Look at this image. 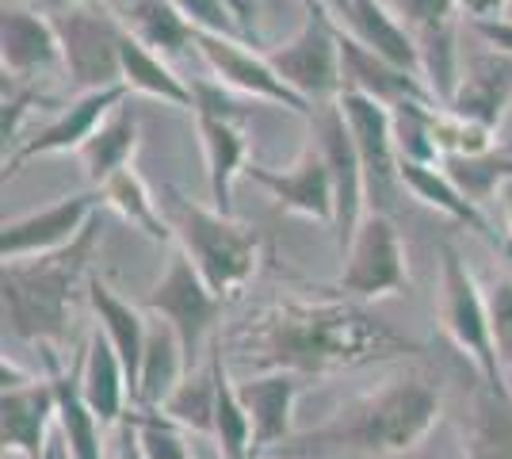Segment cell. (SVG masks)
Listing matches in <instances>:
<instances>
[{
	"label": "cell",
	"mask_w": 512,
	"mask_h": 459,
	"mask_svg": "<svg viewBox=\"0 0 512 459\" xmlns=\"http://www.w3.org/2000/svg\"><path fill=\"white\" fill-rule=\"evenodd\" d=\"M218 341L230 360H241L253 372H291L302 379L425 352L413 337L398 333L371 306L348 295L264 303Z\"/></svg>",
	"instance_id": "6da1fadb"
},
{
	"label": "cell",
	"mask_w": 512,
	"mask_h": 459,
	"mask_svg": "<svg viewBox=\"0 0 512 459\" xmlns=\"http://www.w3.org/2000/svg\"><path fill=\"white\" fill-rule=\"evenodd\" d=\"M444 417V383L425 368H406L379 387L348 398L318 429L283 444V456L406 459Z\"/></svg>",
	"instance_id": "7a4b0ae2"
},
{
	"label": "cell",
	"mask_w": 512,
	"mask_h": 459,
	"mask_svg": "<svg viewBox=\"0 0 512 459\" xmlns=\"http://www.w3.org/2000/svg\"><path fill=\"white\" fill-rule=\"evenodd\" d=\"M100 226L92 219L81 238L62 253L12 261L0 272L4 291V333L23 345H39L43 352H58L69 337L73 318V295L88 284V253L96 245Z\"/></svg>",
	"instance_id": "3957f363"
},
{
	"label": "cell",
	"mask_w": 512,
	"mask_h": 459,
	"mask_svg": "<svg viewBox=\"0 0 512 459\" xmlns=\"http://www.w3.org/2000/svg\"><path fill=\"white\" fill-rule=\"evenodd\" d=\"M161 211L172 226L176 249L188 253V261L195 264V272L207 280L214 295L222 303L241 295L260 264V238L253 230L241 226L234 215H222V211L176 196V192H169Z\"/></svg>",
	"instance_id": "277c9868"
},
{
	"label": "cell",
	"mask_w": 512,
	"mask_h": 459,
	"mask_svg": "<svg viewBox=\"0 0 512 459\" xmlns=\"http://www.w3.org/2000/svg\"><path fill=\"white\" fill-rule=\"evenodd\" d=\"M440 326L451 337V345L474 364L482 387L509 391L497 360V345H493L490 299L451 241L440 245Z\"/></svg>",
	"instance_id": "5b68a950"
},
{
	"label": "cell",
	"mask_w": 512,
	"mask_h": 459,
	"mask_svg": "<svg viewBox=\"0 0 512 459\" xmlns=\"http://www.w3.org/2000/svg\"><path fill=\"white\" fill-rule=\"evenodd\" d=\"M337 31H341V23L333 16L310 12L291 43L264 54L279 77L295 88L302 100H310L318 108L337 104V96L344 92V58Z\"/></svg>",
	"instance_id": "8992f818"
},
{
	"label": "cell",
	"mask_w": 512,
	"mask_h": 459,
	"mask_svg": "<svg viewBox=\"0 0 512 459\" xmlns=\"http://www.w3.org/2000/svg\"><path fill=\"white\" fill-rule=\"evenodd\" d=\"M348 299L375 303L409 291L406 245L398 238V226L383 211H367L352 245L344 249V268L337 280Z\"/></svg>",
	"instance_id": "52a82bcc"
},
{
	"label": "cell",
	"mask_w": 512,
	"mask_h": 459,
	"mask_svg": "<svg viewBox=\"0 0 512 459\" xmlns=\"http://www.w3.org/2000/svg\"><path fill=\"white\" fill-rule=\"evenodd\" d=\"M123 31H127L123 20H115L96 0L65 8L58 20V35L65 46V69L73 73L77 85H85L88 92L123 85V62H119Z\"/></svg>",
	"instance_id": "ba28073f"
},
{
	"label": "cell",
	"mask_w": 512,
	"mask_h": 459,
	"mask_svg": "<svg viewBox=\"0 0 512 459\" xmlns=\"http://www.w3.org/2000/svg\"><path fill=\"white\" fill-rule=\"evenodd\" d=\"M337 108L344 111V123H348L356 153H360L363 176H367V203L386 215V207L394 199V188L402 184L390 104H383L379 96H371L363 88L344 85V92L337 96Z\"/></svg>",
	"instance_id": "9c48e42d"
},
{
	"label": "cell",
	"mask_w": 512,
	"mask_h": 459,
	"mask_svg": "<svg viewBox=\"0 0 512 459\" xmlns=\"http://www.w3.org/2000/svg\"><path fill=\"white\" fill-rule=\"evenodd\" d=\"M222 299L214 295L207 280L195 272V264L188 261L184 249H172L169 268L165 276L153 284V291L146 295V310H153L161 322H169L184 349H188V360H195V352L203 345V337H211L218 318H222Z\"/></svg>",
	"instance_id": "30bf717a"
},
{
	"label": "cell",
	"mask_w": 512,
	"mask_h": 459,
	"mask_svg": "<svg viewBox=\"0 0 512 459\" xmlns=\"http://www.w3.org/2000/svg\"><path fill=\"white\" fill-rule=\"evenodd\" d=\"M195 92V123L207 153V184H211V207L222 215H234V180L245 176L249 165V138L237 123L234 104L214 85H192Z\"/></svg>",
	"instance_id": "8fae6325"
},
{
	"label": "cell",
	"mask_w": 512,
	"mask_h": 459,
	"mask_svg": "<svg viewBox=\"0 0 512 459\" xmlns=\"http://www.w3.org/2000/svg\"><path fill=\"white\" fill-rule=\"evenodd\" d=\"M100 207H104V196L96 188V192L58 199V203H50L43 211H31L23 219L4 222V230H0V257H4V264H12L62 253L92 226Z\"/></svg>",
	"instance_id": "7c38bea8"
},
{
	"label": "cell",
	"mask_w": 512,
	"mask_h": 459,
	"mask_svg": "<svg viewBox=\"0 0 512 459\" xmlns=\"http://www.w3.org/2000/svg\"><path fill=\"white\" fill-rule=\"evenodd\" d=\"M314 127H318V146L329 161V173H333V192H337L333 234H337V245L344 253L356 238L360 222L367 219V176H363L352 131L344 123V111L337 104H325V108L314 111Z\"/></svg>",
	"instance_id": "4fadbf2b"
},
{
	"label": "cell",
	"mask_w": 512,
	"mask_h": 459,
	"mask_svg": "<svg viewBox=\"0 0 512 459\" xmlns=\"http://www.w3.org/2000/svg\"><path fill=\"white\" fill-rule=\"evenodd\" d=\"M195 50L199 58L214 69V77L222 85H230L234 92H245V96H256V100H268V104H279V108H291L295 115H306L314 119V104L302 100L295 88L279 77L272 62L264 54H253L237 39H226V35H203L195 31Z\"/></svg>",
	"instance_id": "5bb4252c"
},
{
	"label": "cell",
	"mask_w": 512,
	"mask_h": 459,
	"mask_svg": "<svg viewBox=\"0 0 512 459\" xmlns=\"http://www.w3.org/2000/svg\"><path fill=\"white\" fill-rule=\"evenodd\" d=\"M245 176L260 184L276 199L283 211H295L302 219H314L321 226H333L337 219V192H333V173L321 146H310L291 169H264V165H245Z\"/></svg>",
	"instance_id": "9a60e30c"
},
{
	"label": "cell",
	"mask_w": 512,
	"mask_h": 459,
	"mask_svg": "<svg viewBox=\"0 0 512 459\" xmlns=\"http://www.w3.org/2000/svg\"><path fill=\"white\" fill-rule=\"evenodd\" d=\"M302 375L291 372H256L237 383V394L253 421V459L279 452L283 444L299 437L295 433V406L302 394Z\"/></svg>",
	"instance_id": "2e32d148"
},
{
	"label": "cell",
	"mask_w": 512,
	"mask_h": 459,
	"mask_svg": "<svg viewBox=\"0 0 512 459\" xmlns=\"http://www.w3.org/2000/svg\"><path fill=\"white\" fill-rule=\"evenodd\" d=\"M127 92H130L127 85L85 92V96H81L73 108H65L50 127H43L35 138H27L12 157H4V176H12L23 161H31V157H46V153H81L88 138L100 131L115 111L123 108V96H127Z\"/></svg>",
	"instance_id": "e0dca14e"
},
{
	"label": "cell",
	"mask_w": 512,
	"mask_h": 459,
	"mask_svg": "<svg viewBox=\"0 0 512 459\" xmlns=\"http://www.w3.org/2000/svg\"><path fill=\"white\" fill-rule=\"evenodd\" d=\"M0 437H4V456L12 459H46L50 448V425H58V398L50 379H31L23 387H4L0 402Z\"/></svg>",
	"instance_id": "ac0fdd59"
},
{
	"label": "cell",
	"mask_w": 512,
	"mask_h": 459,
	"mask_svg": "<svg viewBox=\"0 0 512 459\" xmlns=\"http://www.w3.org/2000/svg\"><path fill=\"white\" fill-rule=\"evenodd\" d=\"M0 62H4V77H39L50 69L65 66V46L58 35V23H50L39 12L27 8H4L0 20Z\"/></svg>",
	"instance_id": "d6986e66"
},
{
	"label": "cell",
	"mask_w": 512,
	"mask_h": 459,
	"mask_svg": "<svg viewBox=\"0 0 512 459\" xmlns=\"http://www.w3.org/2000/svg\"><path fill=\"white\" fill-rule=\"evenodd\" d=\"M344 23L352 27L348 35H352L356 43L367 46L379 62L402 69V73L417 77V81H425V58H421V46H417V39H413V31H409L406 23L390 12V4H383V0H352L348 20Z\"/></svg>",
	"instance_id": "ffe728a7"
},
{
	"label": "cell",
	"mask_w": 512,
	"mask_h": 459,
	"mask_svg": "<svg viewBox=\"0 0 512 459\" xmlns=\"http://www.w3.org/2000/svg\"><path fill=\"white\" fill-rule=\"evenodd\" d=\"M77 383H81V394H85L88 410L100 417L104 429H115V425L127 421V398L134 402L127 368H123L119 352L111 349V341L104 337L100 326L88 337L85 352H81V360H77Z\"/></svg>",
	"instance_id": "44dd1931"
},
{
	"label": "cell",
	"mask_w": 512,
	"mask_h": 459,
	"mask_svg": "<svg viewBox=\"0 0 512 459\" xmlns=\"http://www.w3.org/2000/svg\"><path fill=\"white\" fill-rule=\"evenodd\" d=\"M509 100H512V58L493 50L490 58H474L459 73V85H455L448 111L497 134V123L505 119Z\"/></svg>",
	"instance_id": "7402d4cb"
},
{
	"label": "cell",
	"mask_w": 512,
	"mask_h": 459,
	"mask_svg": "<svg viewBox=\"0 0 512 459\" xmlns=\"http://www.w3.org/2000/svg\"><path fill=\"white\" fill-rule=\"evenodd\" d=\"M88 306L96 310V322L104 329V337L111 341V349L119 352L123 368L130 379V394H138V372H142V356H146V337H150V322L134 303H127L123 295H115L100 276H88L85 284Z\"/></svg>",
	"instance_id": "603a6c76"
},
{
	"label": "cell",
	"mask_w": 512,
	"mask_h": 459,
	"mask_svg": "<svg viewBox=\"0 0 512 459\" xmlns=\"http://www.w3.org/2000/svg\"><path fill=\"white\" fill-rule=\"evenodd\" d=\"M46 364H50V383H54V398H58V433H62L65 456L107 459L104 425H100V417L88 410L81 383H77V368L62 372L58 368V352H46Z\"/></svg>",
	"instance_id": "cb8c5ba5"
},
{
	"label": "cell",
	"mask_w": 512,
	"mask_h": 459,
	"mask_svg": "<svg viewBox=\"0 0 512 459\" xmlns=\"http://www.w3.org/2000/svg\"><path fill=\"white\" fill-rule=\"evenodd\" d=\"M188 349L180 341V333L169 322H150V337H146V356H142V372H138V394L134 406L138 410H161L169 402V394L184 383L188 375Z\"/></svg>",
	"instance_id": "d4e9b609"
},
{
	"label": "cell",
	"mask_w": 512,
	"mask_h": 459,
	"mask_svg": "<svg viewBox=\"0 0 512 459\" xmlns=\"http://www.w3.org/2000/svg\"><path fill=\"white\" fill-rule=\"evenodd\" d=\"M398 176H402V188L413 192L425 207H436L440 215H448V219L463 222V226H470V230H478V234L490 238V222L478 211L474 196L463 192L459 180L444 173L440 165H421V161H402V157H398Z\"/></svg>",
	"instance_id": "484cf974"
},
{
	"label": "cell",
	"mask_w": 512,
	"mask_h": 459,
	"mask_svg": "<svg viewBox=\"0 0 512 459\" xmlns=\"http://www.w3.org/2000/svg\"><path fill=\"white\" fill-rule=\"evenodd\" d=\"M119 62H123V85L134 92H146L153 100H165L172 108L195 111V92L192 85H184V77H176L172 66L153 54L150 46H142L130 31H123V43H119Z\"/></svg>",
	"instance_id": "4316f807"
},
{
	"label": "cell",
	"mask_w": 512,
	"mask_h": 459,
	"mask_svg": "<svg viewBox=\"0 0 512 459\" xmlns=\"http://www.w3.org/2000/svg\"><path fill=\"white\" fill-rule=\"evenodd\" d=\"M211 368L218 383V402H214V440L222 459H253V421L237 394V383L230 379V360L222 352V341H211Z\"/></svg>",
	"instance_id": "83f0119b"
},
{
	"label": "cell",
	"mask_w": 512,
	"mask_h": 459,
	"mask_svg": "<svg viewBox=\"0 0 512 459\" xmlns=\"http://www.w3.org/2000/svg\"><path fill=\"white\" fill-rule=\"evenodd\" d=\"M463 440L467 459H512V391H490L478 383Z\"/></svg>",
	"instance_id": "f1b7e54d"
},
{
	"label": "cell",
	"mask_w": 512,
	"mask_h": 459,
	"mask_svg": "<svg viewBox=\"0 0 512 459\" xmlns=\"http://www.w3.org/2000/svg\"><path fill=\"white\" fill-rule=\"evenodd\" d=\"M123 27L142 46H150L153 54H161L165 62L176 58L184 46H195V27L172 8L169 0H130Z\"/></svg>",
	"instance_id": "f546056e"
},
{
	"label": "cell",
	"mask_w": 512,
	"mask_h": 459,
	"mask_svg": "<svg viewBox=\"0 0 512 459\" xmlns=\"http://www.w3.org/2000/svg\"><path fill=\"white\" fill-rule=\"evenodd\" d=\"M100 196H104V203L111 207V211H119V215H123V219H127L134 230H142L146 238L172 241L169 219H165L161 203L150 196L146 180L134 173V165L119 169L115 176H107L104 184H100Z\"/></svg>",
	"instance_id": "4dcf8cb0"
},
{
	"label": "cell",
	"mask_w": 512,
	"mask_h": 459,
	"mask_svg": "<svg viewBox=\"0 0 512 459\" xmlns=\"http://www.w3.org/2000/svg\"><path fill=\"white\" fill-rule=\"evenodd\" d=\"M134 150H138V115L123 104L100 131L88 138L85 150L77 153V157H81V165H85L88 180L100 188L107 176H115L119 169H127Z\"/></svg>",
	"instance_id": "1f68e13d"
},
{
	"label": "cell",
	"mask_w": 512,
	"mask_h": 459,
	"mask_svg": "<svg viewBox=\"0 0 512 459\" xmlns=\"http://www.w3.org/2000/svg\"><path fill=\"white\" fill-rule=\"evenodd\" d=\"M214 402H218V383H214V368L203 372H188L184 383L169 394V402L157 410L165 414L172 425H180L184 433H203L214 437Z\"/></svg>",
	"instance_id": "d6a6232c"
},
{
	"label": "cell",
	"mask_w": 512,
	"mask_h": 459,
	"mask_svg": "<svg viewBox=\"0 0 512 459\" xmlns=\"http://www.w3.org/2000/svg\"><path fill=\"white\" fill-rule=\"evenodd\" d=\"M130 417H134L138 444H142V456L146 459H192L184 429L172 425L165 414H157V410H134Z\"/></svg>",
	"instance_id": "836d02e7"
},
{
	"label": "cell",
	"mask_w": 512,
	"mask_h": 459,
	"mask_svg": "<svg viewBox=\"0 0 512 459\" xmlns=\"http://www.w3.org/2000/svg\"><path fill=\"white\" fill-rule=\"evenodd\" d=\"M169 4L192 23L195 31L237 39V16L230 8V0H169Z\"/></svg>",
	"instance_id": "e575fe53"
},
{
	"label": "cell",
	"mask_w": 512,
	"mask_h": 459,
	"mask_svg": "<svg viewBox=\"0 0 512 459\" xmlns=\"http://www.w3.org/2000/svg\"><path fill=\"white\" fill-rule=\"evenodd\" d=\"M490 299V322H493V345H497V360L501 368L512 372V276L509 280H497L486 291Z\"/></svg>",
	"instance_id": "d590c367"
},
{
	"label": "cell",
	"mask_w": 512,
	"mask_h": 459,
	"mask_svg": "<svg viewBox=\"0 0 512 459\" xmlns=\"http://www.w3.org/2000/svg\"><path fill=\"white\" fill-rule=\"evenodd\" d=\"M31 100H35V92H31V88H23V92H8V88H4V123H0V131H4V142H16L20 119L27 115Z\"/></svg>",
	"instance_id": "8d00e7d4"
},
{
	"label": "cell",
	"mask_w": 512,
	"mask_h": 459,
	"mask_svg": "<svg viewBox=\"0 0 512 459\" xmlns=\"http://www.w3.org/2000/svg\"><path fill=\"white\" fill-rule=\"evenodd\" d=\"M455 8H459L470 23H493V20H505L509 0H455Z\"/></svg>",
	"instance_id": "74e56055"
},
{
	"label": "cell",
	"mask_w": 512,
	"mask_h": 459,
	"mask_svg": "<svg viewBox=\"0 0 512 459\" xmlns=\"http://www.w3.org/2000/svg\"><path fill=\"white\" fill-rule=\"evenodd\" d=\"M474 31L497 50V54H509L512 58V20H493V23H474Z\"/></svg>",
	"instance_id": "f35d334b"
},
{
	"label": "cell",
	"mask_w": 512,
	"mask_h": 459,
	"mask_svg": "<svg viewBox=\"0 0 512 459\" xmlns=\"http://www.w3.org/2000/svg\"><path fill=\"white\" fill-rule=\"evenodd\" d=\"M111 459H146L142 456V444H138V429H134V417L127 414V421L119 425V444H115V456Z\"/></svg>",
	"instance_id": "ab89813d"
},
{
	"label": "cell",
	"mask_w": 512,
	"mask_h": 459,
	"mask_svg": "<svg viewBox=\"0 0 512 459\" xmlns=\"http://www.w3.org/2000/svg\"><path fill=\"white\" fill-rule=\"evenodd\" d=\"M321 8H325V16H333V20L341 23V20H348L352 0H321Z\"/></svg>",
	"instance_id": "60d3db41"
},
{
	"label": "cell",
	"mask_w": 512,
	"mask_h": 459,
	"mask_svg": "<svg viewBox=\"0 0 512 459\" xmlns=\"http://www.w3.org/2000/svg\"><path fill=\"white\" fill-rule=\"evenodd\" d=\"M46 459H69V456H65L62 437H58V440H50V448H46Z\"/></svg>",
	"instance_id": "b9f144b4"
},
{
	"label": "cell",
	"mask_w": 512,
	"mask_h": 459,
	"mask_svg": "<svg viewBox=\"0 0 512 459\" xmlns=\"http://www.w3.org/2000/svg\"><path fill=\"white\" fill-rule=\"evenodd\" d=\"M505 238L512 241V199H505Z\"/></svg>",
	"instance_id": "7bdbcfd3"
},
{
	"label": "cell",
	"mask_w": 512,
	"mask_h": 459,
	"mask_svg": "<svg viewBox=\"0 0 512 459\" xmlns=\"http://www.w3.org/2000/svg\"><path fill=\"white\" fill-rule=\"evenodd\" d=\"M39 4H50V8H73V4H81V0H39Z\"/></svg>",
	"instance_id": "ee69618b"
},
{
	"label": "cell",
	"mask_w": 512,
	"mask_h": 459,
	"mask_svg": "<svg viewBox=\"0 0 512 459\" xmlns=\"http://www.w3.org/2000/svg\"><path fill=\"white\" fill-rule=\"evenodd\" d=\"M501 249H505V257H509V268H512V241L501 238Z\"/></svg>",
	"instance_id": "f6af8a7d"
},
{
	"label": "cell",
	"mask_w": 512,
	"mask_h": 459,
	"mask_svg": "<svg viewBox=\"0 0 512 459\" xmlns=\"http://www.w3.org/2000/svg\"><path fill=\"white\" fill-rule=\"evenodd\" d=\"M302 4H306L310 12H325V8H321V0H302Z\"/></svg>",
	"instance_id": "bcb514c9"
},
{
	"label": "cell",
	"mask_w": 512,
	"mask_h": 459,
	"mask_svg": "<svg viewBox=\"0 0 512 459\" xmlns=\"http://www.w3.org/2000/svg\"><path fill=\"white\" fill-rule=\"evenodd\" d=\"M4 459H12V456H4Z\"/></svg>",
	"instance_id": "7dc6e473"
},
{
	"label": "cell",
	"mask_w": 512,
	"mask_h": 459,
	"mask_svg": "<svg viewBox=\"0 0 512 459\" xmlns=\"http://www.w3.org/2000/svg\"><path fill=\"white\" fill-rule=\"evenodd\" d=\"M260 459H264V456H260Z\"/></svg>",
	"instance_id": "c3c4849f"
}]
</instances>
